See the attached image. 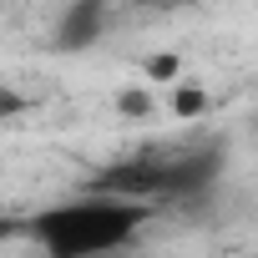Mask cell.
Listing matches in <instances>:
<instances>
[{"label":"cell","mask_w":258,"mask_h":258,"mask_svg":"<svg viewBox=\"0 0 258 258\" xmlns=\"http://www.w3.org/2000/svg\"><path fill=\"white\" fill-rule=\"evenodd\" d=\"M218 177V147H187V152H142L106 172H96V192L126 198V203H177L208 192Z\"/></svg>","instance_id":"2"},{"label":"cell","mask_w":258,"mask_h":258,"mask_svg":"<svg viewBox=\"0 0 258 258\" xmlns=\"http://www.w3.org/2000/svg\"><path fill=\"white\" fill-rule=\"evenodd\" d=\"M101 26H106V11L96 6V0H81V6H71V11L61 16L56 41H61V46H71V51H81V46H91V41L101 36Z\"/></svg>","instance_id":"3"},{"label":"cell","mask_w":258,"mask_h":258,"mask_svg":"<svg viewBox=\"0 0 258 258\" xmlns=\"http://www.w3.org/2000/svg\"><path fill=\"white\" fill-rule=\"evenodd\" d=\"M152 218L147 203H126L106 192H86L71 203H56L31 218V238L46 258H106L132 243V233Z\"/></svg>","instance_id":"1"}]
</instances>
